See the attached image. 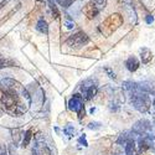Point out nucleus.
<instances>
[{
  "instance_id": "ddd939ff",
  "label": "nucleus",
  "mask_w": 155,
  "mask_h": 155,
  "mask_svg": "<svg viewBox=\"0 0 155 155\" xmlns=\"http://www.w3.org/2000/svg\"><path fill=\"white\" fill-rule=\"evenodd\" d=\"M124 145H125V148H124L125 155H134L135 154V141H134V139H130L129 141H127Z\"/></svg>"
},
{
  "instance_id": "4be33fe9",
  "label": "nucleus",
  "mask_w": 155,
  "mask_h": 155,
  "mask_svg": "<svg viewBox=\"0 0 155 155\" xmlns=\"http://www.w3.org/2000/svg\"><path fill=\"white\" fill-rule=\"evenodd\" d=\"M145 21H147V22H148V24H151V22H153V21H154V18H153V16H151V15H148V16H147V18H145Z\"/></svg>"
},
{
  "instance_id": "39448f33",
  "label": "nucleus",
  "mask_w": 155,
  "mask_h": 155,
  "mask_svg": "<svg viewBox=\"0 0 155 155\" xmlns=\"http://www.w3.org/2000/svg\"><path fill=\"white\" fill-rule=\"evenodd\" d=\"M88 42H89V37L87 36V34L83 31H78L77 34H74L67 38L66 45L71 48H81L82 46L87 45Z\"/></svg>"
},
{
  "instance_id": "b1692460",
  "label": "nucleus",
  "mask_w": 155,
  "mask_h": 155,
  "mask_svg": "<svg viewBox=\"0 0 155 155\" xmlns=\"http://www.w3.org/2000/svg\"><path fill=\"white\" fill-rule=\"evenodd\" d=\"M153 112L155 113V99L153 101Z\"/></svg>"
},
{
  "instance_id": "9d476101",
  "label": "nucleus",
  "mask_w": 155,
  "mask_h": 155,
  "mask_svg": "<svg viewBox=\"0 0 155 155\" xmlns=\"http://www.w3.org/2000/svg\"><path fill=\"white\" fill-rule=\"evenodd\" d=\"M151 145H153V141H151V138L149 135H143L139 139V149H140V151L148 150Z\"/></svg>"
},
{
  "instance_id": "4468645a",
  "label": "nucleus",
  "mask_w": 155,
  "mask_h": 155,
  "mask_svg": "<svg viewBox=\"0 0 155 155\" xmlns=\"http://www.w3.org/2000/svg\"><path fill=\"white\" fill-rule=\"evenodd\" d=\"M130 139H133V138L129 135V132H125V133L120 134V137H119L118 140H117V143H118V144H125L127 141H129Z\"/></svg>"
},
{
  "instance_id": "a211bd4d",
  "label": "nucleus",
  "mask_w": 155,
  "mask_h": 155,
  "mask_svg": "<svg viewBox=\"0 0 155 155\" xmlns=\"http://www.w3.org/2000/svg\"><path fill=\"white\" fill-rule=\"evenodd\" d=\"M57 3L63 8H68L72 4V0H57Z\"/></svg>"
},
{
  "instance_id": "aec40b11",
  "label": "nucleus",
  "mask_w": 155,
  "mask_h": 155,
  "mask_svg": "<svg viewBox=\"0 0 155 155\" xmlns=\"http://www.w3.org/2000/svg\"><path fill=\"white\" fill-rule=\"evenodd\" d=\"M88 128L89 129H99L101 128V123H97V122H93V123H89V125H88Z\"/></svg>"
},
{
  "instance_id": "f257e3e1",
  "label": "nucleus",
  "mask_w": 155,
  "mask_h": 155,
  "mask_svg": "<svg viewBox=\"0 0 155 155\" xmlns=\"http://www.w3.org/2000/svg\"><path fill=\"white\" fill-rule=\"evenodd\" d=\"M0 89H2L0 102L8 113L12 115H20L26 112L28 106H25L21 102L20 97L29 99V94L19 82L11 78H5L0 82Z\"/></svg>"
},
{
  "instance_id": "f03ea898",
  "label": "nucleus",
  "mask_w": 155,
  "mask_h": 155,
  "mask_svg": "<svg viewBox=\"0 0 155 155\" xmlns=\"http://www.w3.org/2000/svg\"><path fill=\"white\" fill-rule=\"evenodd\" d=\"M132 103H133V107L140 113H147L151 107L150 97L148 96V93L141 92V89L139 87L134 89V91H132Z\"/></svg>"
},
{
  "instance_id": "6e6552de",
  "label": "nucleus",
  "mask_w": 155,
  "mask_h": 155,
  "mask_svg": "<svg viewBox=\"0 0 155 155\" xmlns=\"http://www.w3.org/2000/svg\"><path fill=\"white\" fill-rule=\"evenodd\" d=\"M150 128H151V124L148 119H140L133 125L132 132L138 135H147V133L150 130Z\"/></svg>"
},
{
  "instance_id": "f3484780",
  "label": "nucleus",
  "mask_w": 155,
  "mask_h": 155,
  "mask_svg": "<svg viewBox=\"0 0 155 155\" xmlns=\"http://www.w3.org/2000/svg\"><path fill=\"white\" fill-rule=\"evenodd\" d=\"M11 64H12V62H11V61L5 60L2 55H0V67H9V66H11Z\"/></svg>"
},
{
  "instance_id": "7ed1b4c3",
  "label": "nucleus",
  "mask_w": 155,
  "mask_h": 155,
  "mask_svg": "<svg viewBox=\"0 0 155 155\" xmlns=\"http://www.w3.org/2000/svg\"><path fill=\"white\" fill-rule=\"evenodd\" d=\"M122 22H123V18L119 14H113L101 25V32L106 36H109L120 26Z\"/></svg>"
},
{
  "instance_id": "6ab92c4d",
  "label": "nucleus",
  "mask_w": 155,
  "mask_h": 155,
  "mask_svg": "<svg viewBox=\"0 0 155 155\" xmlns=\"http://www.w3.org/2000/svg\"><path fill=\"white\" fill-rule=\"evenodd\" d=\"M50 6H51V10H52V12H54V16H55V19H57L58 18V11H57V8L55 6V4L52 3V2H50Z\"/></svg>"
},
{
  "instance_id": "1a4fd4ad",
  "label": "nucleus",
  "mask_w": 155,
  "mask_h": 155,
  "mask_svg": "<svg viewBox=\"0 0 155 155\" xmlns=\"http://www.w3.org/2000/svg\"><path fill=\"white\" fill-rule=\"evenodd\" d=\"M139 66H140V62L135 56H130L125 61V67H127L128 71H130V72H135L139 68Z\"/></svg>"
},
{
  "instance_id": "2eb2a0df",
  "label": "nucleus",
  "mask_w": 155,
  "mask_h": 155,
  "mask_svg": "<svg viewBox=\"0 0 155 155\" xmlns=\"http://www.w3.org/2000/svg\"><path fill=\"white\" fill-rule=\"evenodd\" d=\"M31 138H32V130L30 129V130H28L26 134H25V138L22 140V147H28L29 143H30V140H31Z\"/></svg>"
},
{
  "instance_id": "f8f14e48",
  "label": "nucleus",
  "mask_w": 155,
  "mask_h": 155,
  "mask_svg": "<svg viewBox=\"0 0 155 155\" xmlns=\"http://www.w3.org/2000/svg\"><path fill=\"white\" fill-rule=\"evenodd\" d=\"M36 30H37V31H40L41 34L47 35V34H48V25H47L46 20H44L42 18L38 20L37 24H36Z\"/></svg>"
},
{
  "instance_id": "9b49d317",
  "label": "nucleus",
  "mask_w": 155,
  "mask_h": 155,
  "mask_svg": "<svg viewBox=\"0 0 155 155\" xmlns=\"http://www.w3.org/2000/svg\"><path fill=\"white\" fill-rule=\"evenodd\" d=\"M140 54H141V55H140V57H141V62H143L144 64L149 63V62L153 60V52H151L149 48H147V47L141 48Z\"/></svg>"
},
{
  "instance_id": "412c9836",
  "label": "nucleus",
  "mask_w": 155,
  "mask_h": 155,
  "mask_svg": "<svg viewBox=\"0 0 155 155\" xmlns=\"http://www.w3.org/2000/svg\"><path fill=\"white\" fill-rule=\"evenodd\" d=\"M78 141L81 144H83V147H88V143H87V140H86V137L83 135V137H81L80 139H78Z\"/></svg>"
},
{
  "instance_id": "dca6fc26",
  "label": "nucleus",
  "mask_w": 155,
  "mask_h": 155,
  "mask_svg": "<svg viewBox=\"0 0 155 155\" xmlns=\"http://www.w3.org/2000/svg\"><path fill=\"white\" fill-rule=\"evenodd\" d=\"M63 132L66 133L68 137H73V134H74V128H73V125H66L63 128Z\"/></svg>"
},
{
  "instance_id": "20e7f679",
  "label": "nucleus",
  "mask_w": 155,
  "mask_h": 155,
  "mask_svg": "<svg viewBox=\"0 0 155 155\" xmlns=\"http://www.w3.org/2000/svg\"><path fill=\"white\" fill-rule=\"evenodd\" d=\"M106 5H107V0H91V2L84 6L83 12L88 19H93L106 8Z\"/></svg>"
},
{
  "instance_id": "423d86ee",
  "label": "nucleus",
  "mask_w": 155,
  "mask_h": 155,
  "mask_svg": "<svg viewBox=\"0 0 155 155\" xmlns=\"http://www.w3.org/2000/svg\"><path fill=\"white\" fill-rule=\"evenodd\" d=\"M68 108H70L72 112H74V113L78 114V117H80V119H81V118L83 117L82 113L84 114L83 97H82L81 94H78V93L73 94V96L71 97V99L68 101Z\"/></svg>"
},
{
  "instance_id": "5701e85b",
  "label": "nucleus",
  "mask_w": 155,
  "mask_h": 155,
  "mask_svg": "<svg viewBox=\"0 0 155 155\" xmlns=\"http://www.w3.org/2000/svg\"><path fill=\"white\" fill-rule=\"evenodd\" d=\"M66 26H67L68 29H73V28H74V24L71 22V21H67V22H66Z\"/></svg>"
},
{
  "instance_id": "0eeeda50",
  "label": "nucleus",
  "mask_w": 155,
  "mask_h": 155,
  "mask_svg": "<svg viewBox=\"0 0 155 155\" xmlns=\"http://www.w3.org/2000/svg\"><path fill=\"white\" fill-rule=\"evenodd\" d=\"M81 89H82V92H83L84 98L88 99V101H89V99H92V98L97 94V92H98V87H97V84L93 83L91 80L84 81V82L82 83Z\"/></svg>"
}]
</instances>
